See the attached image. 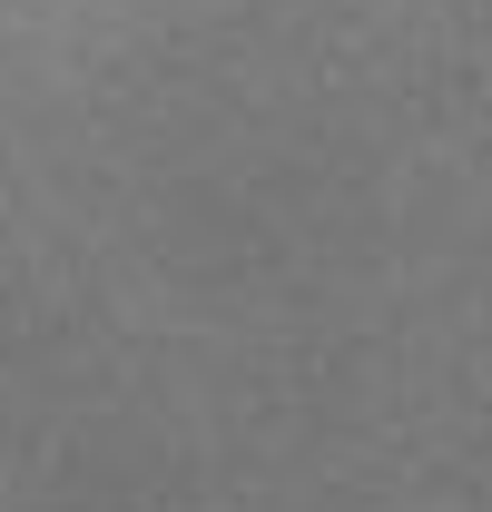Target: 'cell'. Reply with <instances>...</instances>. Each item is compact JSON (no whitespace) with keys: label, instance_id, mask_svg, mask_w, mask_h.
<instances>
[]
</instances>
